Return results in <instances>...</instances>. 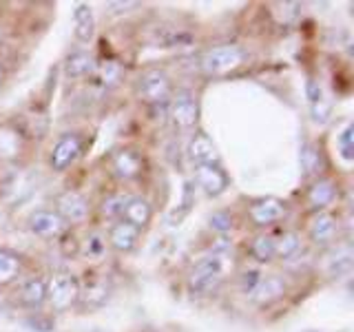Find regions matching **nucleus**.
I'll return each instance as SVG.
<instances>
[{
	"label": "nucleus",
	"instance_id": "nucleus-1",
	"mask_svg": "<svg viewBox=\"0 0 354 332\" xmlns=\"http://www.w3.org/2000/svg\"><path fill=\"white\" fill-rule=\"evenodd\" d=\"M228 270L226 255L208 252L206 257L197 259L195 266L188 273V293L193 297H206L217 290V286L224 282Z\"/></svg>",
	"mask_w": 354,
	"mask_h": 332
},
{
	"label": "nucleus",
	"instance_id": "nucleus-2",
	"mask_svg": "<svg viewBox=\"0 0 354 332\" xmlns=\"http://www.w3.org/2000/svg\"><path fill=\"white\" fill-rule=\"evenodd\" d=\"M80 299V279L69 270H53L47 277V304L53 313H66L77 306Z\"/></svg>",
	"mask_w": 354,
	"mask_h": 332
},
{
	"label": "nucleus",
	"instance_id": "nucleus-3",
	"mask_svg": "<svg viewBox=\"0 0 354 332\" xmlns=\"http://www.w3.org/2000/svg\"><path fill=\"white\" fill-rule=\"evenodd\" d=\"M246 60V51L237 44H219L199 55V71L206 75H226L239 69Z\"/></svg>",
	"mask_w": 354,
	"mask_h": 332
},
{
	"label": "nucleus",
	"instance_id": "nucleus-4",
	"mask_svg": "<svg viewBox=\"0 0 354 332\" xmlns=\"http://www.w3.org/2000/svg\"><path fill=\"white\" fill-rule=\"evenodd\" d=\"M136 95L151 107L169 102L171 98V77L164 69H147L136 82Z\"/></svg>",
	"mask_w": 354,
	"mask_h": 332
},
{
	"label": "nucleus",
	"instance_id": "nucleus-5",
	"mask_svg": "<svg viewBox=\"0 0 354 332\" xmlns=\"http://www.w3.org/2000/svg\"><path fill=\"white\" fill-rule=\"evenodd\" d=\"M82 136L80 133H62V136L55 140L53 149L49 151V169L53 173H64L66 169L77 162V158L82 155Z\"/></svg>",
	"mask_w": 354,
	"mask_h": 332
},
{
	"label": "nucleus",
	"instance_id": "nucleus-6",
	"mask_svg": "<svg viewBox=\"0 0 354 332\" xmlns=\"http://www.w3.org/2000/svg\"><path fill=\"white\" fill-rule=\"evenodd\" d=\"M55 213H58L64 224H84L91 215V204L88 199L80 193V191H73V188H66L62 191L58 197H55Z\"/></svg>",
	"mask_w": 354,
	"mask_h": 332
},
{
	"label": "nucleus",
	"instance_id": "nucleus-7",
	"mask_svg": "<svg viewBox=\"0 0 354 332\" xmlns=\"http://www.w3.org/2000/svg\"><path fill=\"white\" fill-rule=\"evenodd\" d=\"M111 295H113V286L106 275H86V279L80 282V304L84 310H100L102 306L109 304Z\"/></svg>",
	"mask_w": 354,
	"mask_h": 332
},
{
	"label": "nucleus",
	"instance_id": "nucleus-8",
	"mask_svg": "<svg viewBox=\"0 0 354 332\" xmlns=\"http://www.w3.org/2000/svg\"><path fill=\"white\" fill-rule=\"evenodd\" d=\"M169 118L182 131H191L199 120V102L191 91H177L169 100Z\"/></svg>",
	"mask_w": 354,
	"mask_h": 332
},
{
	"label": "nucleus",
	"instance_id": "nucleus-9",
	"mask_svg": "<svg viewBox=\"0 0 354 332\" xmlns=\"http://www.w3.org/2000/svg\"><path fill=\"white\" fill-rule=\"evenodd\" d=\"M288 215V204L279 197H259L248 206V219L252 221V226L257 228H268Z\"/></svg>",
	"mask_w": 354,
	"mask_h": 332
},
{
	"label": "nucleus",
	"instance_id": "nucleus-10",
	"mask_svg": "<svg viewBox=\"0 0 354 332\" xmlns=\"http://www.w3.org/2000/svg\"><path fill=\"white\" fill-rule=\"evenodd\" d=\"M27 228L31 235L40 239H60L62 232H66L64 219L55 213L53 208H36L27 217Z\"/></svg>",
	"mask_w": 354,
	"mask_h": 332
},
{
	"label": "nucleus",
	"instance_id": "nucleus-11",
	"mask_svg": "<svg viewBox=\"0 0 354 332\" xmlns=\"http://www.w3.org/2000/svg\"><path fill=\"white\" fill-rule=\"evenodd\" d=\"M193 180L208 197H219L230 186L228 173L221 169V164H199L193 169Z\"/></svg>",
	"mask_w": 354,
	"mask_h": 332
},
{
	"label": "nucleus",
	"instance_id": "nucleus-12",
	"mask_svg": "<svg viewBox=\"0 0 354 332\" xmlns=\"http://www.w3.org/2000/svg\"><path fill=\"white\" fill-rule=\"evenodd\" d=\"M111 171L120 182H133L144 173V158L138 149L124 147L113 153L111 158Z\"/></svg>",
	"mask_w": 354,
	"mask_h": 332
},
{
	"label": "nucleus",
	"instance_id": "nucleus-13",
	"mask_svg": "<svg viewBox=\"0 0 354 332\" xmlns=\"http://www.w3.org/2000/svg\"><path fill=\"white\" fill-rule=\"evenodd\" d=\"M27 149V136L18 124L0 122V162H18Z\"/></svg>",
	"mask_w": 354,
	"mask_h": 332
},
{
	"label": "nucleus",
	"instance_id": "nucleus-14",
	"mask_svg": "<svg viewBox=\"0 0 354 332\" xmlns=\"http://www.w3.org/2000/svg\"><path fill=\"white\" fill-rule=\"evenodd\" d=\"M339 235V217L328 213V210H319L308 221V239L315 246H328Z\"/></svg>",
	"mask_w": 354,
	"mask_h": 332
},
{
	"label": "nucleus",
	"instance_id": "nucleus-15",
	"mask_svg": "<svg viewBox=\"0 0 354 332\" xmlns=\"http://www.w3.org/2000/svg\"><path fill=\"white\" fill-rule=\"evenodd\" d=\"M18 304L27 310H40L47 304V277H27L18 288Z\"/></svg>",
	"mask_w": 354,
	"mask_h": 332
},
{
	"label": "nucleus",
	"instance_id": "nucleus-16",
	"mask_svg": "<svg viewBox=\"0 0 354 332\" xmlns=\"http://www.w3.org/2000/svg\"><path fill=\"white\" fill-rule=\"evenodd\" d=\"M186 155L188 160L193 162V166L199 164H219V153L217 147L213 144L204 131H195L191 140H188V147H186Z\"/></svg>",
	"mask_w": 354,
	"mask_h": 332
},
{
	"label": "nucleus",
	"instance_id": "nucleus-17",
	"mask_svg": "<svg viewBox=\"0 0 354 332\" xmlns=\"http://www.w3.org/2000/svg\"><path fill=\"white\" fill-rule=\"evenodd\" d=\"M122 221H127L133 228H138L140 232L151 224L153 219V206L147 197L142 195H133L127 199L124 208H122Z\"/></svg>",
	"mask_w": 354,
	"mask_h": 332
},
{
	"label": "nucleus",
	"instance_id": "nucleus-18",
	"mask_svg": "<svg viewBox=\"0 0 354 332\" xmlns=\"http://www.w3.org/2000/svg\"><path fill=\"white\" fill-rule=\"evenodd\" d=\"M288 286L283 282V277L279 275H266L259 279V284L254 286V290L250 293V299L252 304L257 306H270L274 302H279V299L286 295Z\"/></svg>",
	"mask_w": 354,
	"mask_h": 332
},
{
	"label": "nucleus",
	"instance_id": "nucleus-19",
	"mask_svg": "<svg viewBox=\"0 0 354 332\" xmlns=\"http://www.w3.org/2000/svg\"><path fill=\"white\" fill-rule=\"evenodd\" d=\"M140 241V230L133 228L127 221H115L113 226L109 228V237H106V246H111L120 255H129L138 248Z\"/></svg>",
	"mask_w": 354,
	"mask_h": 332
},
{
	"label": "nucleus",
	"instance_id": "nucleus-20",
	"mask_svg": "<svg viewBox=\"0 0 354 332\" xmlns=\"http://www.w3.org/2000/svg\"><path fill=\"white\" fill-rule=\"evenodd\" d=\"M335 199H337V184L335 180H330V177H317L306 193V204L313 208L315 213L326 210Z\"/></svg>",
	"mask_w": 354,
	"mask_h": 332
},
{
	"label": "nucleus",
	"instance_id": "nucleus-21",
	"mask_svg": "<svg viewBox=\"0 0 354 332\" xmlns=\"http://www.w3.org/2000/svg\"><path fill=\"white\" fill-rule=\"evenodd\" d=\"M25 273V259L16 250L0 246V288L16 284Z\"/></svg>",
	"mask_w": 354,
	"mask_h": 332
},
{
	"label": "nucleus",
	"instance_id": "nucleus-22",
	"mask_svg": "<svg viewBox=\"0 0 354 332\" xmlns=\"http://www.w3.org/2000/svg\"><path fill=\"white\" fill-rule=\"evenodd\" d=\"M73 36L82 44H88L95 38V16L91 5L77 3L73 7Z\"/></svg>",
	"mask_w": 354,
	"mask_h": 332
},
{
	"label": "nucleus",
	"instance_id": "nucleus-23",
	"mask_svg": "<svg viewBox=\"0 0 354 332\" xmlns=\"http://www.w3.org/2000/svg\"><path fill=\"white\" fill-rule=\"evenodd\" d=\"M64 75L71 77V80H82V77H88L91 73H95L97 62L88 51H71L66 55V60L62 64Z\"/></svg>",
	"mask_w": 354,
	"mask_h": 332
},
{
	"label": "nucleus",
	"instance_id": "nucleus-24",
	"mask_svg": "<svg viewBox=\"0 0 354 332\" xmlns=\"http://www.w3.org/2000/svg\"><path fill=\"white\" fill-rule=\"evenodd\" d=\"M299 162H301V171L306 177H315L324 169V153L315 142H304L301 151H299Z\"/></svg>",
	"mask_w": 354,
	"mask_h": 332
},
{
	"label": "nucleus",
	"instance_id": "nucleus-25",
	"mask_svg": "<svg viewBox=\"0 0 354 332\" xmlns=\"http://www.w3.org/2000/svg\"><path fill=\"white\" fill-rule=\"evenodd\" d=\"M352 248L350 243H343V246L335 248L328 255V261H326V270L330 277H341V275H348L352 270Z\"/></svg>",
	"mask_w": 354,
	"mask_h": 332
},
{
	"label": "nucleus",
	"instance_id": "nucleus-26",
	"mask_svg": "<svg viewBox=\"0 0 354 332\" xmlns=\"http://www.w3.org/2000/svg\"><path fill=\"white\" fill-rule=\"evenodd\" d=\"M301 248V235L297 230H283L274 237V259H290Z\"/></svg>",
	"mask_w": 354,
	"mask_h": 332
},
{
	"label": "nucleus",
	"instance_id": "nucleus-27",
	"mask_svg": "<svg viewBox=\"0 0 354 332\" xmlns=\"http://www.w3.org/2000/svg\"><path fill=\"white\" fill-rule=\"evenodd\" d=\"M250 257L259 264H270L274 259V237L268 232H259L250 241Z\"/></svg>",
	"mask_w": 354,
	"mask_h": 332
},
{
	"label": "nucleus",
	"instance_id": "nucleus-28",
	"mask_svg": "<svg viewBox=\"0 0 354 332\" xmlns=\"http://www.w3.org/2000/svg\"><path fill=\"white\" fill-rule=\"evenodd\" d=\"M106 252V237L102 232H88L86 239L80 243V255H84L86 259H102V255Z\"/></svg>",
	"mask_w": 354,
	"mask_h": 332
},
{
	"label": "nucleus",
	"instance_id": "nucleus-29",
	"mask_svg": "<svg viewBox=\"0 0 354 332\" xmlns=\"http://www.w3.org/2000/svg\"><path fill=\"white\" fill-rule=\"evenodd\" d=\"M208 228L224 237L235 228V215H232L230 210H213V213L208 215Z\"/></svg>",
	"mask_w": 354,
	"mask_h": 332
},
{
	"label": "nucleus",
	"instance_id": "nucleus-30",
	"mask_svg": "<svg viewBox=\"0 0 354 332\" xmlns=\"http://www.w3.org/2000/svg\"><path fill=\"white\" fill-rule=\"evenodd\" d=\"M127 195H109L104 202H102V206H100V213H102V217L104 219H120L122 217V208H124V204H127Z\"/></svg>",
	"mask_w": 354,
	"mask_h": 332
},
{
	"label": "nucleus",
	"instance_id": "nucleus-31",
	"mask_svg": "<svg viewBox=\"0 0 354 332\" xmlns=\"http://www.w3.org/2000/svg\"><path fill=\"white\" fill-rule=\"evenodd\" d=\"M100 73V80H102V84L109 89V86H115L120 80H122V66L115 62V60H106L102 62L95 69Z\"/></svg>",
	"mask_w": 354,
	"mask_h": 332
},
{
	"label": "nucleus",
	"instance_id": "nucleus-32",
	"mask_svg": "<svg viewBox=\"0 0 354 332\" xmlns=\"http://www.w3.org/2000/svg\"><path fill=\"white\" fill-rule=\"evenodd\" d=\"M354 127L352 124H346V129H343L339 133V140H337V147H339V153H341V158L346 160V162H352L354 158Z\"/></svg>",
	"mask_w": 354,
	"mask_h": 332
},
{
	"label": "nucleus",
	"instance_id": "nucleus-33",
	"mask_svg": "<svg viewBox=\"0 0 354 332\" xmlns=\"http://www.w3.org/2000/svg\"><path fill=\"white\" fill-rule=\"evenodd\" d=\"M330 113H332V102L328 98H324L317 104H310V116H313L315 124H326L330 120Z\"/></svg>",
	"mask_w": 354,
	"mask_h": 332
},
{
	"label": "nucleus",
	"instance_id": "nucleus-34",
	"mask_svg": "<svg viewBox=\"0 0 354 332\" xmlns=\"http://www.w3.org/2000/svg\"><path fill=\"white\" fill-rule=\"evenodd\" d=\"M261 277H263V275H261V273H257V270H248V273H243V275H241V279H239L241 293L250 297V293L254 290V286L259 284Z\"/></svg>",
	"mask_w": 354,
	"mask_h": 332
},
{
	"label": "nucleus",
	"instance_id": "nucleus-35",
	"mask_svg": "<svg viewBox=\"0 0 354 332\" xmlns=\"http://www.w3.org/2000/svg\"><path fill=\"white\" fill-rule=\"evenodd\" d=\"M109 14L113 16H122V14H131L133 9H140L142 3H131V0H127V3H106L104 5Z\"/></svg>",
	"mask_w": 354,
	"mask_h": 332
},
{
	"label": "nucleus",
	"instance_id": "nucleus-36",
	"mask_svg": "<svg viewBox=\"0 0 354 332\" xmlns=\"http://www.w3.org/2000/svg\"><path fill=\"white\" fill-rule=\"evenodd\" d=\"M281 11H283V16H281V22L283 25H288V22H292L297 16H299V11L297 9H301V5H297V3H283V5H277Z\"/></svg>",
	"mask_w": 354,
	"mask_h": 332
},
{
	"label": "nucleus",
	"instance_id": "nucleus-37",
	"mask_svg": "<svg viewBox=\"0 0 354 332\" xmlns=\"http://www.w3.org/2000/svg\"><path fill=\"white\" fill-rule=\"evenodd\" d=\"M3 84H5V66L0 62V89H3Z\"/></svg>",
	"mask_w": 354,
	"mask_h": 332
}]
</instances>
